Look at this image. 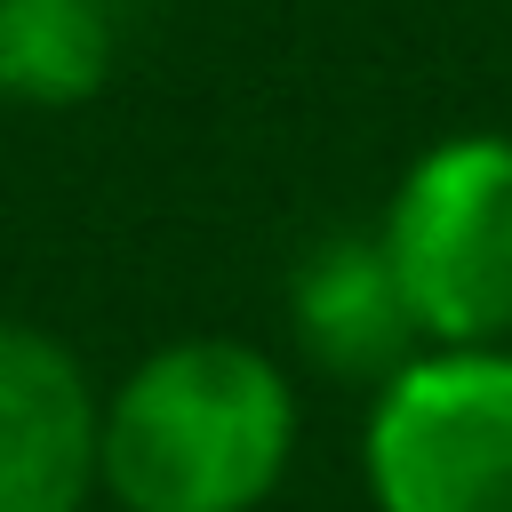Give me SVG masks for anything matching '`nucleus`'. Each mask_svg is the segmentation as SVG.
I'll return each instance as SVG.
<instances>
[{
    "mask_svg": "<svg viewBox=\"0 0 512 512\" xmlns=\"http://www.w3.org/2000/svg\"><path fill=\"white\" fill-rule=\"evenodd\" d=\"M304 400L248 336H168L104 384L96 480L112 512H264L288 488Z\"/></svg>",
    "mask_w": 512,
    "mask_h": 512,
    "instance_id": "f257e3e1",
    "label": "nucleus"
},
{
    "mask_svg": "<svg viewBox=\"0 0 512 512\" xmlns=\"http://www.w3.org/2000/svg\"><path fill=\"white\" fill-rule=\"evenodd\" d=\"M376 240L416 312L424 344H512V136L456 128L432 136L384 216Z\"/></svg>",
    "mask_w": 512,
    "mask_h": 512,
    "instance_id": "f03ea898",
    "label": "nucleus"
},
{
    "mask_svg": "<svg viewBox=\"0 0 512 512\" xmlns=\"http://www.w3.org/2000/svg\"><path fill=\"white\" fill-rule=\"evenodd\" d=\"M376 512H512V344H424L360 416Z\"/></svg>",
    "mask_w": 512,
    "mask_h": 512,
    "instance_id": "7ed1b4c3",
    "label": "nucleus"
},
{
    "mask_svg": "<svg viewBox=\"0 0 512 512\" xmlns=\"http://www.w3.org/2000/svg\"><path fill=\"white\" fill-rule=\"evenodd\" d=\"M104 392L88 360L40 328L0 312V512H88L96 480Z\"/></svg>",
    "mask_w": 512,
    "mask_h": 512,
    "instance_id": "20e7f679",
    "label": "nucleus"
},
{
    "mask_svg": "<svg viewBox=\"0 0 512 512\" xmlns=\"http://www.w3.org/2000/svg\"><path fill=\"white\" fill-rule=\"evenodd\" d=\"M288 328L304 344V360L336 384H384L400 360L424 352L416 312L392 280V256L368 232H320L304 248V264L288 272Z\"/></svg>",
    "mask_w": 512,
    "mask_h": 512,
    "instance_id": "39448f33",
    "label": "nucleus"
},
{
    "mask_svg": "<svg viewBox=\"0 0 512 512\" xmlns=\"http://www.w3.org/2000/svg\"><path fill=\"white\" fill-rule=\"evenodd\" d=\"M136 0H0V96L32 112L96 104L120 72Z\"/></svg>",
    "mask_w": 512,
    "mask_h": 512,
    "instance_id": "423d86ee",
    "label": "nucleus"
}]
</instances>
